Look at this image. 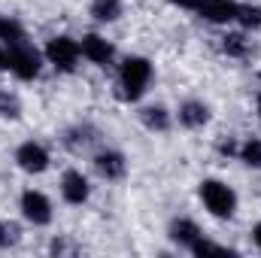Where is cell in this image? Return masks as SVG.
<instances>
[{
  "label": "cell",
  "mask_w": 261,
  "mask_h": 258,
  "mask_svg": "<svg viewBox=\"0 0 261 258\" xmlns=\"http://www.w3.org/2000/svg\"><path fill=\"white\" fill-rule=\"evenodd\" d=\"M94 164H97L100 176H107V179H119V176H125V158H122L119 152H103V155L94 158Z\"/></svg>",
  "instance_id": "cell-10"
},
{
  "label": "cell",
  "mask_w": 261,
  "mask_h": 258,
  "mask_svg": "<svg viewBox=\"0 0 261 258\" xmlns=\"http://www.w3.org/2000/svg\"><path fill=\"white\" fill-rule=\"evenodd\" d=\"M192 252H195V255H213V252H216V255H231L225 246H216V243H206V240H197L195 246H192Z\"/></svg>",
  "instance_id": "cell-18"
},
{
  "label": "cell",
  "mask_w": 261,
  "mask_h": 258,
  "mask_svg": "<svg viewBox=\"0 0 261 258\" xmlns=\"http://www.w3.org/2000/svg\"><path fill=\"white\" fill-rule=\"evenodd\" d=\"M252 234H255V243H258V246H261V225H258V228H255V231H252Z\"/></svg>",
  "instance_id": "cell-23"
},
{
  "label": "cell",
  "mask_w": 261,
  "mask_h": 258,
  "mask_svg": "<svg viewBox=\"0 0 261 258\" xmlns=\"http://www.w3.org/2000/svg\"><path fill=\"white\" fill-rule=\"evenodd\" d=\"M91 15L97 21H113V18L122 15V3L119 0H94L91 3Z\"/></svg>",
  "instance_id": "cell-12"
},
{
  "label": "cell",
  "mask_w": 261,
  "mask_h": 258,
  "mask_svg": "<svg viewBox=\"0 0 261 258\" xmlns=\"http://www.w3.org/2000/svg\"><path fill=\"white\" fill-rule=\"evenodd\" d=\"M179 119H182L189 128H200V125H206L210 110H206L203 104H186V107H182V113H179Z\"/></svg>",
  "instance_id": "cell-13"
},
{
  "label": "cell",
  "mask_w": 261,
  "mask_h": 258,
  "mask_svg": "<svg viewBox=\"0 0 261 258\" xmlns=\"http://www.w3.org/2000/svg\"><path fill=\"white\" fill-rule=\"evenodd\" d=\"M0 116H9V119L18 116V100L12 94H6V91H0Z\"/></svg>",
  "instance_id": "cell-19"
},
{
  "label": "cell",
  "mask_w": 261,
  "mask_h": 258,
  "mask_svg": "<svg viewBox=\"0 0 261 258\" xmlns=\"http://www.w3.org/2000/svg\"><path fill=\"white\" fill-rule=\"evenodd\" d=\"M225 52H228V55H243V52H246V43H243V37H240V34H231V37H225Z\"/></svg>",
  "instance_id": "cell-20"
},
{
  "label": "cell",
  "mask_w": 261,
  "mask_h": 258,
  "mask_svg": "<svg viewBox=\"0 0 261 258\" xmlns=\"http://www.w3.org/2000/svg\"><path fill=\"white\" fill-rule=\"evenodd\" d=\"M9 70L18 79H34L40 73V55H37V49H31L28 43L15 40L12 49H9Z\"/></svg>",
  "instance_id": "cell-2"
},
{
  "label": "cell",
  "mask_w": 261,
  "mask_h": 258,
  "mask_svg": "<svg viewBox=\"0 0 261 258\" xmlns=\"http://www.w3.org/2000/svg\"><path fill=\"white\" fill-rule=\"evenodd\" d=\"M79 49H82V55H85V58H91L94 64H107V61L113 58V46H110L103 37H97V34H88V37L82 40V46H79Z\"/></svg>",
  "instance_id": "cell-8"
},
{
  "label": "cell",
  "mask_w": 261,
  "mask_h": 258,
  "mask_svg": "<svg viewBox=\"0 0 261 258\" xmlns=\"http://www.w3.org/2000/svg\"><path fill=\"white\" fill-rule=\"evenodd\" d=\"M170 237H173L176 243H182V246H195L197 240H200V234H197V225H195V222H173V228H170Z\"/></svg>",
  "instance_id": "cell-11"
},
{
  "label": "cell",
  "mask_w": 261,
  "mask_h": 258,
  "mask_svg": "<svg viewBox=\"0 0 261 258\" xmlns=\"http://www.w3.org/2000/svg\"><path fill=\"white\" fill-rule=\"evenodd\" d=\"M237 18L246 28H261V6H240L237 9Z\"/></svg>",
  "instance_id": "cell-15"
},
{
  "label": "cell",
  "mask_w": 261,
  "mask_h": 258,
  "mask_svg": "<svg viewBox=\"0 0 261 258\" xmlns=\"http://www.w3.org/2000/svg\"><path fill=\"white\" fill-rule=\"evenodd\" d=\"M240 158L252 167H261V140H249L243 149H240Z\"/></svg>",
  "instance_id": "cell-14"
},
{
  "label": "cell",
  "mask_w": 261,
  "mask_h": 258,
  "mask_svg": "<svg viewBox=\"0 0 261 258\" xmlns=\"http://www.w3.org/2000/svg\"><path fill=\"white\" fill-rule=\"evenodd\" d=\"M79 43H73L70 37H58V40H52L49 43V49H46V55H49V61L58 67V70H64L70 73L73 67H76V58H79Z\"/></svg>",
  "instance_id": "cell-4"
},
{
  "label": "cell",
  "mask_w": 261,
  "mask_h": 258,
  "mask_svg": "<svg viewBox=\"0 0 261 258\" xmlns=\"http://www.w3.org/2000/svg\"><path fill=\"white\" fill-rule=\"evenodd\" d=\"M143 122H146L149 128H158V131L167 128V116H164V110H158V107L146 110V113H143Z\"/></svg>",
  "instance_id": "cell-16"
},
{
  "label": "cell",
  "mask_w": 261,
  "mask_h": 258,
  "mask_svg": "<svg viewBox=\"0 0 261 258\" xmlns=\"http://www.w3.org/2000/svg\"><path fill=\"white\" fill-rule=\"evenodd\" d=\"M152 76V67L146 58H128L122 64V97L137 100L143 91H146V82Z\"/></svg>",
  "instance_id": "cell-1"
},
{
  "label": "cell",
  "mask_w": 261,
  "mask_h": 258,
  "mask_svg": "<svg viewBox=\"0 0 261 258\" xmlns=\"http://www.w3.org/2000/svg\"><path fill=\"white\" fill-rule=\"evenodd\" d=\"M21 210H24V216H28L34 225H46V222L52 219V207H49V200L40 192L24 194V197H21Z\"/></svg>",
  "instance_id": "cell-5"
},
{
  "label": "cell",
  "mask_w": 261,
  "mask_h": 258,
  "mask_svg": "<svg viewBox=\"0 0 261 258\" xmlns=\"http://www.w3.org/2000/svg\"><path fill=\"white\" fill-rule=\"evenodd\" d=\"M200 15L203 18H210V21H231V18H237V3L234 0H200Z\"/></svg>",
  "instance_id": "cell-7"
},
{
  "label": "cell",
  "mask_w": 261,
  "mask_h": 258,
  "mask_svg": "<svg viewBox=\"0 0 261 258\" xmlns=\"http://www.w3.org/2000/svg\"><path fill=\"white\" fill-rule=\"evenodd\" d=\"M15 158H18V164H21L28 173H43V170L49 167V155H46V149L37 146V143H24Z\"/></svg>",
  "instance_id": "cell-6"
},
{
  "label": "cell",
  "mask_w": 261,
  "mask_h": 258,
  "mask_svg": "<svg viewBox=\"0 0 261 258\" xmlns=\"http://www.w3.org/2000/svg\"><path fill=\"white\" fill-rule=\"evenodd\" d=\"M61 192L70 203H82L85 197H88V183H85V176L82 173H76V170H70L64 173V186H61Z\"/></svg>",
  "instance_id": "cell-9"
},
{
  "label": "cell",
  "mask_w": 261,
  "mask_h": 258,
  "mask_svg": "<svg viewBox=\"0 0 261 258\" xmlns=\"http://www.w3.org/2000/svg\"><path fill=\"white\" fill-rule=\"evenodd\" d=\"M258 113H261V97H258Z\"/></svg>",
  "instance_id": "cell-25"
},
{
  "label": "cell",
  "mask_w": 261,
  "mask_h": 258,
  "mask_svg": "<svg viewBox=\"0 0 261 258\" xmlns=\"http://www.w3.org/2000/svg\"><path fill=\"white\" fill-rule=\"evenodd\" d=\"M3 67H9V52L0 49V70H3Z\"/></svg>",
  "instance_id": "cell-22"
},
{
  "label": "cell",
  "mask_w": 261,
  "mask_h": 258,
  "mask_svg": "<svg viewBox=\"0 0 261 258\" xmlns=\"http://www.w3.org/2000/svg\"><path fill=\"white\" fill-rule=\"evenodd\" d=\"M0 40H9V43H15V40H24V37H21V28H18L15 21H9V18H0Z\"/></svg>",
  "instance_id": "cell-17"
},
{
  "label": "cell",
  "mask_w": 261,
  "mask_h": 258,
  "mask_svg": "<svg viewBox=\"0 0 261 258\" xmlns=\"http://www.w3.org/2000/svg\"><path fill=\"white\" fill-rule=\"evenodd\" d=\"M200 197H203V203L213 216H231L234 213V192L228 186L216 183V179H206L200 186Z\"/></svg>",
  "instance_id": "cell-3"
},
{
  "label": "cell",
  "mask_w": 261,
  "mask_h": 258,
  "mask_svg": "<svg viewBox=\"0 0 261 258\" xmlns=\"http://www.w3.org/2000/svg\"><path fill=\"white\" fill-rule=\"evenodd\" d=\"M176 6H186V9H197L200 6V0H173Z\"/></svg>",
  "instance_id": "cell-21"
},
{
  "label": "cell",
  "mask_w": 261,
  "mask_h": 258,
  "mask_svg": "<svg viewBox=\"0 0 261 258\" xmlns=\"http://www.w3.org/2000/svg\"><path fill=\"white\" fill-rule=\"evenodd\" d=\"M3 240H6V231H3V225H0V246H3Z\"/></svg>",
  "instance_id": "cell-24"
}]
</instances>
